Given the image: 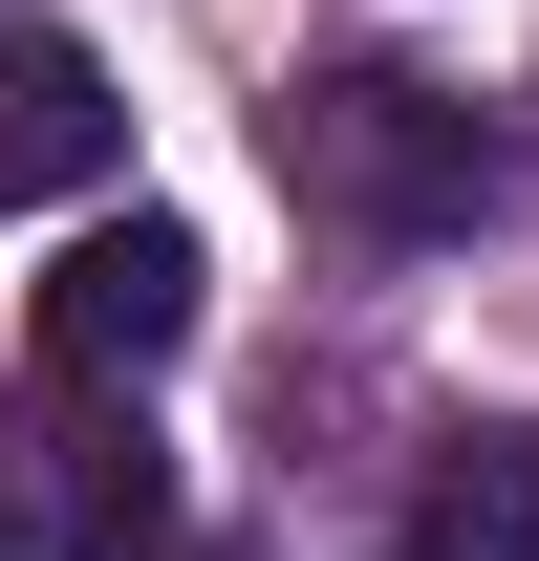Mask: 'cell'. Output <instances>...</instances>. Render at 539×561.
Segmentation results:
<instances>
[{"label": "cell", "instance_id": "cell-1", "mask_svg": "<svg viewBox=\"0 0 539 561\" xmlns=\"http://www.w3.org/2000/svg\"><path fill=\"white\" fill-rule=\"evenodd\" d=\"M496 108L474 87H389V66H345V87H302L280 108V195L302 216H345V238H474L496 216Z\"/></svg>", "mask_w": 539, "mask_h": 561}, {"label": "cell", "instance_id": "cell-2", "mask_svg": "<svg viewBox=\"0 0 539 561\" xmlns=\"http://www.w3.org/2000/svg\"><path fill=\"white\" fill-rule=\"evenodd\" d=\"M0 454H22V540L44 561H173V454H151L108 389H44Z\"/></svg>", "mask_w": 539, "mask_h": 561}, {"label": "cell", "instance_id": "cell-3", "mask_svg": "<svg viewBox=\"0 0 539 561\" xmlns=\"http://www.w3.org/2000/svg\"><path fill=\"white\" fill-rule=\"evenodd\" d=\"M195 346V238L173 216H108L44 260V389H151V367Z\"/></svg>", "mask_w": 539, "mask_h": 561}, {"label": "cell", "instance_id": "cell-4", "mask_svg": "<svg viewBox=\"0 0 539 561\" xmlns=\"http://www.w3.org/2000/svg\"><path fill=\"white\" fill-rule=\"evenodd\" d=\"M130 151V108H108V66H87L66 22H0V195H87Z\"/></svg>", "mask_w": 539, "mask_h": 561}, {"label": "cell", "instance_id": "cell-5", "mask_svg": "<svg viewBox=\"0 0 539 561\" xmlns=\"http://www.w3.org/2000/svg\"><path fill=\"white\" fill-rule=\"evenodd\" d=\"M410 561H539V411L454 432V454L410 476Z\"/></svg>", "mask_w": 539, "mask_h": 561}, {"label": "cell", "instance_id": "cell-6", "mask_svg": "<svg viewBox=\"0 0 539 561\" xmlns=\"http://www.w3.org/2000/svg\"><path fill=\"white\" fill-rule=\"evenodd\" d=\"M0 561H22V518H0Z\"/></svg>", "mask_w": 539, "mask_h": 561}]
</instances>
